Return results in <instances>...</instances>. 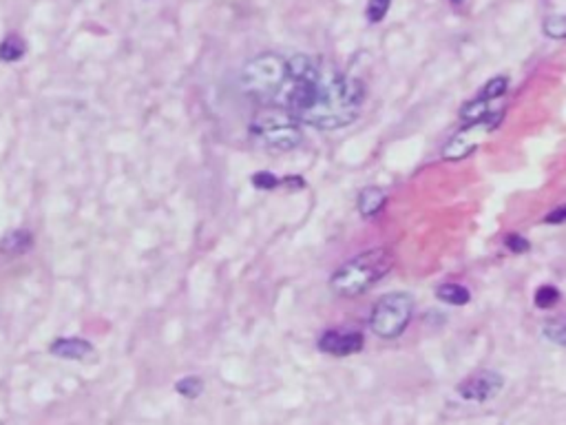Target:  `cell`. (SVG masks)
<instances>
[{
	"mask_svg": "<svg viewBox=\"0 0 566 425\" xmlns=\"http://www.w3.org/2000/svg\"><path fill=\"white\" fill-rule=\"evenodd\" d=\"M365 102L361 80L341 74L327 62L294 54L288 58V80L273 104L288 109L301 124L321 131L350 127Z\"/></svg>",
	"mask_w": 566,
	"mask_h": 425,
	"instance_id": "1",
	"label": "cell"
},
{
	"mask_svg": "<svg viewBox=\"0 0 566 425\" xmlns=\"http://www.w3.org/2000/svg\"><path fill=\"white\" fill-rule=\"evenodd\" d=\"M392 266L394 255L387 248H372V251L361 252L354 260L339 266L332 275L330 288L339 297H359L383 279L392 270Z\"/></svg>",
	"mask_w": 566,
	"mask_h": 425,
	"instance_id": "2",
	"label": "cell"
},
{
	"mask_svg": "<svg viewBox=\"0 0 566 425\" xmlns=\"http://www.w3.org/2000/svg\"><path fill=\"white\" fill-rule=\"evenodd\" d=\"M285 80H288V58L266 51L241 66L239 87L257 102L273 104L282 93Z\"/></svg>",
	"mask_w": 566,
	"mask_h": 425,
	"instance_id": "3",
	"label": "cell"
},
{
	"mask_svg": "<svg viewBox=\"0 0 566 425\" xmlns=\"http://www.w3.org/2000/svg\"><path fill=\"white\" fill-rule=\"evenodd\" d=\"M250 133L270 151H292L303 140L301 122L279 104L259 109L250 122Z\"/></svg>",
	"mask_w": 566,
	"mask_h": 425,
	"instance_id": "4",
	"label": "cell"
},
{
	"mask_svg": "<svg viewBox=\"0 0 566 425\" xmlns=\"http://www.w3.org/2000/svg\"><path fill=\"white\" fill-rule=\"evenodd\" d=\"M414 299L407 293H389L380 297L370 314V331L380 339H396L409 326Z\"/></svg>",
	"mask_w": 566,
	"mask_h": 425,
	"instance_id": "5",
	"label": "cell"
},
{
	"mask_svg": "<svg viewBox=\"0 0 566 425\" xmlns=\"http://www.w3.org/2000/svg\"><path fill=\"white\" fill-rule=\"evenodd\" d=\"M504 111L496 113V116H489L484 120L472 122V124H465L449 142L447 146L442 149V160L447 162H460L465 157H469L472 153L487 140V136H492L498 127H501Z\"/></svg>",
	"mask_w": 566,
	"mask_h": 425,
	"instance_id": "6",
	"label": "cell"
},
{
	"mask_svg": "<svg viewBox=\"0 0 566 425\" xmlns=\"http://www.w3.org/2000/svg\"><path fill=\"white\" fill-rule=\"evenodd\" d=\"M504 379L496 370H480L469 375L467 379L458 384V394L467 401H487L493 399L502 390Z\"/></svg>",
	"mask_w": 566,
	"mask_h": 425,
	"instance_id": "7",
	"label": "cell"
},
{
	"mask_svg": "<svg viewBox=\"0 0 566 425\" xmlns=\"http://www.w3.org/2000/svg\"><path fill=\"white\" fill-rule=\"evenodd\" d=\"M365 339L354 331H327L318 337V350L332 357H350L363 350Z\"/></svg>",
	"mask_w": 566,
	"mask_h": 425,
	"instance_id": "8",
	"label": "cell"
},
{
	"mask_svg": "<svg viewBox=\"0 0 566 425\" xmlns=\"http://www.w3.org/2000/svg\"><path fill=\"white\" fill-rule=\"evenodd\" d=\"M49 352L58 359H69V361H83L89 355H93L91 341L83 337H60L56 339L49 346Z\"/></svg>",
	"mask_w": 566,
	"mask_h": 425,
	"instance_id": "9",
	"label": "cell"
},
{
	"mask_svg": "<svg viewBox=\"0 0 566 425\" xmlns=\"http://www.w3.org/2000/svg\"><path fill=\"white\" fill-rule=\"evenodd\" d=\"M33 248V235L27 228H13L0 240V252L4 257H21L27 255Z\"/></svg>",
	"mask_w": 566,
	"mask_h": 425,
	"instance_id": "10",
	"label": "cell"
},
{
	"mask_svg": "<svg viewBox=\"0 0 566 425\" xmlns=\"http://www.w3.org/2000/svg\"><path fill=\"white\" fill-rule=\"evenodd\" d=\"M385 204H387V195H385V190L379 189V186H365L359 193V199H356V208H359L361 217L365 219L377 217V215L385 208Z\"/></svg>",
	"mask_w": 566,
	"mask_h": 425,
	"instance_id": "11",
	"label": "cell"
},
{
	"mask_svg": "<svg viewBox=\"0 0 566 425\" xmlns=\"http://www.w3.org/2000/svg\"><path fill=\"white\" fill-rule=\"evenodd\" d=\"M27 54V42L18 33H7L0 42V60L3 62H18Z\"/></svg>",
	"mask_w": 566,
	"mask_h": 425,
	"instance_id": "12",
	"label": "cell"
},
{
	"mask_svg": "<svg viewBox=\"0 0 566 425\" xmlns=\"http://www.w3.org/2000/svg\"><path fill=\"white\" fill-rule=\"evenodd\" d=\"M436 297L449 305H465L472 299V293L460 284H442L436 288Z\"/></svg>",
	"mask_w": 566,
	"mask_h": 425,
	"instance_id": "13",
	"label": "cell"
},
{
	"mask_svg": "<svg viewBox=\"0 0 566 425\" xmlns=\"http://www.w3.org/2000/svg\"><path fill=\"white\" fill-rule=\"evenodd\" d=\"M542 332H544V337L549 339V341L566 346V317L549 319V322L544 323V328H542Z\"/></svg>",
	"mask_w": 566,
	"mask_h": 425,
	"instance_id": "14",
	"label": "cell"
},
{
	"mask_svg": "<svg viewBox=\"0 0 566 425\" xmlns=\"http://www.w3.org/2000/svg\"><path fill=\"white\" fill-rule=\"evenodd\" d=\"M534 302H536L537 308H542V310L553 308V305L560 302V290L555 288L553 284L540 286V288H537L536 295H534Z\"/></svg>",
	"mask_w": 566,
	"mask_h": 425,
	"instance_id": "15",
	"label": "cell"
},
{
	"mask_svg": "<svg viewBox=\"0 0 566 425\" xmlns=\"http://www.w3.org/2000/svg\"><path fill=\"white\" fill-rule=\"evenodd\" d=\"M175 390H178L179 396H187V399H197L199 394L204 393V381L199 376H184L175 384Z\"/></svg>",
	"mask_w": 566,
	"mask_h": 425,
	"instance_id": "16",
	"label": "cell"
},
{
	"mask_svg": "<svg viewBox=\"0 0 566 425\" xmlns=\"http://www.w3.org/2000/svg\"><path fill=\"white\" fill-rule=\"evenodd\" d=\"M542 30L549 38L562 40V38H566V16H546Z\"/></svg>",
	"mask_w": 566,
	"mask_h": 425,
	"instance_id": "17",
	"label": "cell"
},
{
	"mask_svg": "<svg viewBox=\"0 0 566 425\" xmlns=\"http://www.w3.org/2000/svg\"><path fill=\"white\" fill-rule=\"evenodd\" d=\"M389 4H392V0H368V9H365L368 21L372 22V25L383 21L389 12Z\"/></svg>",
	"mask_w": 566,
	"mask_h": 425,
	"instance_id": "18",
	"label": "cell"
},
{
	"mask_svg": "<svg viewBox=\"0 0 566 425\" xmlns=\"http://www.w3.org/2000/svg\"><path fill=\"white\" fill-rule=\"evenodd\" d=\"M252 186H257V189L261 190H273L277 189V186H282V180L277 178L274 173H270V171H259V173L252 175Z\"/></svg>",
	"mask_w": 566,
	"mask_h": 425,
	"instance_id": "19",
	"label": "cell"
},
{
	"mask_svg": "<svg viewBox=\"0 0 566 425\" xmlns=\"http://www.w3.org/2000/svg\"><path fill=\"white\" fill-rule=\"evenodd\" d=\"M504 246L511 252H527L531 248V243L527 237L518 235V233H509V235H504Z\"/></svg>",
	"mask_w": 566,
	"mask_h": 425,
	"instance_id": "20",
	"label": "cell"
},
{
	"mask_svg": "<svg viewBox=\"0 0 566 425\" xmlns=\"http://www.w3.org/2000/svg\"><path fill=\"white\" fill-rule=\"evenodd\" d=\"M544 224H566V207H558L544 217Z\"/></svg>",
	"mask_w": 566,
	"mask_h": 425,
	"instance_id": "21",
	"label": "cell"
},
{
	"mask_svg": "<svg viewBox=\"0 0 566 425\" xmlns=\"http://www.w3.org/2000/svg\"><path fill=\"white\" fill-rule=\"evenodd\" d=\"M449 3H451V4H454V7H460V4H463V3H465V0H449Z\"/></svg>",
	"mask_w": 566,
	"mask_h": 425,
	"instance_id": "22",
	"label": "cell"
}]
</instances>
